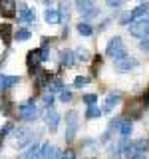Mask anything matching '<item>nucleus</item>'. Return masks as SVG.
Segmentation results:
<instances>
[{
    "label": "nucleus",
    "instance_id": "43",
    "mask_svg": "<svg viewBox=\"0 0 149 159\" xmlns=\"http://www.w3.org/2000/svg\"><path fill=\"white\" fill-rule=\"evenodd\" d=\"M123 0H107V6H111V8H115V6H119Z\"/></svg>",
    "mask_w": 149,
    "mask_h": 159
},
{
    "label": "nucleus",
    "instance_id": "32",
    "mask_svg": "<svg viewBox=\"0 0 149 159\" xmlns=\"http://www.w3.org/2000/svg\"><path fill=\"white\" fill-rule=\"evenodd\" d=\"M84 102L88 103V107H89V106H96L97 96H96V93H86V96H84Z\"/></svg>",
    "mask_w": 149,
    "mask_h": 159
},
{
    "label": "nucleus",
    "instance_id": "22",
    "mask_svg": "<svg viewBox=\"0 0 149 159\" xmlns=\"http://www.w3.org/2000/svg\"><path fill=\"white\" fill-rule=\"evenodd\" d=\"M123 153V147H121V143H111L107 149V155L109 159H119V155Z\"/></svg>",
    "mask_w": 149,
    "mask_h": 159
},
{
    "label": "nucleus",
    "instance_id": "28",
    "mask_svg": "<svg viewBox=\"0 0 149 159\" xmlns=\"http://www.w3.org/2000/svg\"><path fill=\"white\" fill-rule=\"evenodd\" d=\"M103 113V109L102 107H97V106H89L88 107V111H86V117L88 119H96V117H99Z\"/></svg>",
    "mask_w": 149,
    "mask_h": 159
},
{
    "label": "nucleus",
    "instance_id": "7",
    "mask_svg": "<svg viewBox=\"0 0 149 159\" xmlns=\"http://www.w3.org/2000/svg\"><path fill=\"white\" fill-rule=\"evenodd\" d=\"M40 62H42L40 50H30V52H28V56H26V66H28V70H30L32 74H36V72H38Z\"/></svg>",
    "mask_w": 149,
    "mask_h": 159
},
{
    "label": "nucleus",
    "instance_id": "38",
    "mask_svg": "<svg viewBox=\"0 0 149 159\" xmlns=\"http://www.w3.org/2000/svg\"><path fill=\"white\" fill-rule=\"evenodd\" d=\"M76 129L78 127H68L66 129V135H64V137H66V141H72V139L76 137Z\"/></svg>",
    "mask_w": 149,
    "mask_h": 159
},
{
    "label": "nucleus",
    "instance_id": "18",
    "mask_svg": "<svg viewBox=\"0 0 149 159\" xmlns=\"http://www.w3.org/2000/svg\"><path fill=\"white\" fill-rule=\"evenodd\" d=\"M18 82H20V78H18V76H2V84H0V89L14 88Z\"/></svg>",
    "mask_w": 149,
    "mask_h": 159
},
{
    "label": "nucleus",
    "instance_id": "5",
    "mask_svg": "<svg viewBox=\"0 0 149 159\" xmlns=\"http://www.w3.org/2000/svg\"><path fill=\"white\" fill-rule=\"evenodd\" d=\"M18 20L20 22H24V24H32L34 20H36V12L34 10H30L26 4H24V0H18Z\"/></svg>",
    "mask_w": 149,
    "mask_h": 159
},
{
    "label": "nucleus",
    "instance_id": "12",
    "mask_svg": "<svg viewBox=\"0 0 149 159\" xmlns=\"http://www.w3.org/2000/svg\"><path fill=\"white\" fill-rule=\"evenodd\" d=\"M60 62H62L64 68H74V64H76V56H74L72 50H62V54H60Z\"/></svg>",
    "mask_w": 149,
    "mask_h": 159
},
{
    "label": "nucleus",
    "instance_id": "25",
    "mask_svg": "<svg viewBox=\"0 0 149 159\" xmlns=\"http://www.w3.org/2000/svg\"><path fill=\"white\" fill-rule=\"evenodd\" d=\"M78 111H74V109H70V111H66V123L68 127H78Z\"/></svg>",
    "mask_w": 149,
    "mask_h": 159
},
{
    "label": "nucleus",
    "instance_id": "14",
    "mask_svg": "<svg viewBox=\"0 0 149 159\" xmlns=\"http://www.w3.org/2000/svg\"><path fill=\"white\" fill-rule=\"evenodd\" d=\"M147 12H149V4H147V2H141L139 6H135V8L131 10V18H133V20H137V18H143Z\"/></svg>",
    "mask_w": 149,
    "mask_h": 159
},
{
    "label": "nucleus",
    "instance_id": "29",
    "mask_svg": "<svg viewBox=\"0 0 149 159\" xmlns=\"http://www.w3.org/2000/svg\"><path fill=\"white\" fill-rule=\"evenodd\" d=\"M30 30L28 28H20L18 32H14V40H18V42H24V40H30Z\"/></svg>",
    "mask_w": 149,
    "mask_h": 159
},
{
    "label": "nucleus",
    "instance_id": "13",
    "mask_svg": "<svg viewBox=\"0 0 149 159\" xmlns=\"http://www.w3.org/2000/svg\"><path fill=\"white\" fill-rule=\"evenodd\" d=\"M119 98H121L119 93H109V96L106 98V102H103L102 109H103V111H111V109H113V107H115L117 103H119Z\"/></svg>",
    "mask_w": 149,
    "mask_h": 159
},
{
    "label": "nucleus",
    "instance_id": "34",
    "mask_svg": "<svg viewBox=\"0 0 149 159\" xmlns=\"http://www.w3.org/2000/svg\"><path fill=\"white\" fill-rule=\"evenodd\" d=\"M60 99H62L64 103H68V102H72V99H74V96H72L70 89H64V92H60Z\"/></svg>",
    "mask_w": 149,
    "mask_h": 159
},
{
    "label": "nucleus",
    "instance_id": "33",
    "mask_svg": "<svg viewBox=\"0 0 149 159\" xmlns=\"http://www.w3.org/2000/svg\"><path fill=\"white\" fill-rule=\"evenodd\" d=\"M12 127H14V125H12V123H10V121H8V123H4V125L0 127V139H2V137H6L8 133L12 131Z\"/></svg>",
    "mask_w": 149,
    "mask_h": 159
},
{
    "label": "nucleus",
    "instance_id": "16",
    "mask_svg": "<svg viewBox=\"0 0 149 159\" xmlns=\"http://www.w3.org/2000/svg\"><path fill=\"white\" fill-rule=\"evenodd\" d=\"M0 38L4 40V44H10V40H12V26L10 24H0Z\"/></svg>",
    "mask_w": 149,
    "mask_h": 159
},
{
    "label": "nucleus",
    "instance_id": "2",
    "mask_svg": "<svg viewBox=\"0 0 149 159\" xmlns=\"http://www.w3.org/2000/svg\"><path fill=\"white\" fill-rule=\"evenodd\" d=\"M18 117L22 121H34L38 117V107L34 103V99H28V102L20 103L18 106Z\"/></svg>",
    "mask_w": 149,
    "mask_h": 159
},
{
    "label": "nucleus",
    "instance_id": "41",
    "mask_svg": "<svg viewBox=\"0 0 149 159\" xmlns=\"http://www.w3.org/2000/svg\"><path fill=\"white\" fill-rule=\"evenodd\" d=\"M62 159H76V151H74V149H66V151L62 153Z\"/></svg>",
    "mask_w": 149,
    "mask_h": 159
},
{
    "label": "nucleus",
    "instance_id": "15",
    "mask_svg": "<svg viewBox=\"0 0 149 159\" xmlns=\"http://www.w3.org/2000/svg\"><path fill=\"white\" fill-rule=\"evenodd\" d=\"M44 18H46L48 24H58V22H62V18H60V12H58V10H52V8H46V12H44Z\"/></svg>",
    "mask_w": 149,
    "mask_h": 159
},
{
    "label": "nucleus",
    "instance_id": "8",
    "mask_svg": "<svg viewBox=\"0 0 149 159\" xmlns=\"http://www.w3.org/2000/svg\"><path fill=\"white\" fill-rule=\"evenodd\" d=\"M18 8V0H0V14L6 18H12L16 14Z\"/></svg>",
    "mask_w": 149,
    "mask_h": 159
},
{
    "label": "nucleus",
    "instance_id": "45",
    "mask_svg": "<svg viewBox=\"0 0 149 159\" xmlns=\"http://www.w3.org/2000/svg\"><path fill=\"white\" fill-rule=\"evenodd\" d=\"M0 84H2V74H0Z\"/></svg>",
    "mask_w": 149,
    "mask_h": 159
},
{
    "label": "nucleus",
    "instance_id": "44",
    "mask_svg": "<svg viewBox=\"0 0 149 159\" xmlns=\"http://www.w3.org/2000/svg\"><path fill=\"white\" fill-rule=\"evenodd\" d=\"M40 2H42V4H50V2H52V0H40Z\"/></svg>",
    "mask_w": 149,
    "mask_h": 159
},
{
    "label": "nucleus",
    "instance_id": "42",
    "mask_svg": "<svg viewBox=\"0 0 149 159\" xmlns=\"http://www.w3.org/2000/svg\"><path fill=\"white\" fill-rule=\"evenodd\" d=\"M121 121H123V119H111V121H109V131H113V129H119Z\"/></svg>",
    "mask_w": 149,
    "mask_h": 159
},
{
    "label": "nucleus",
    "instance_id": "27",
    "mask_svg": "<svg viewBox=\"0 0 149 159\" xmlns=\"http://www.w3.org/2000/svg\"><path fill=\"white\" fill-rule=\"evenodd\" d=\"M0 111H2V116H10V111H12V103H10L8 98H0Z\"/></svg>",
    "mask_w": 149,
    "mask_h": 159
},
{
    "label": "nucleus",
    "instance_id": "35",
    "mask_svg": "<svg viewBox=\"0 0 149 159\" xmlns=\"http://www.w3.org/2000/svg\"><path fill=\"white\" fill-rule=\"evenodd\" d=\"M88 82H89V80H88L86 76H78L76 80H74V88H84Z\"/></svg>",
    "mask_w": 149,
    "mask_h": 159
},
{
    "label": "nucleus",
    "instance_id": "30",
    "mask_svg": "<svg viewBox=\"0 0 149 159\" xmlns=\"http://www.w3.org/2000/svg\"><path fill=\"white\" fill-rule=\"evenodd\" d=\"M78 32L82 34V36H92L93 30H92V26H89L88 22H79V24H78Z\"/></svg>",
    "mask_w": 149,
    "mask_h": 159
},
{
    "label": "nucleus",
    "instance_id": "23",
    "mask_svg": "<svg viewBox=\"0 0 149 159\" xmlns=\"http://www.w3.org/2000/svg\"><path fill=\"white\" fill-rule=\"evenodd\" d=\"M131 131H133V123L127 121V119H123L121 125H119V133H121V137H129V135H131Z\"/></svg>",
    "mask_w": 149,
    "mask_h": 159
},
{
    "label": "nucleus",
    "instance_id": "17",
    "mask_svg": "<svg viewBox=\"0 0 149 159\" xmlns=\"http://www.w3.org/2000/svg\"><path fill=\"white\" fill-rule=\"evenodd\" d=\"M60 18H62V22L66 24L68 20H70V0H62V2H60Z\"/></svg>",
    "mask_w": 149,
    "mask_h": 159
},
{
    "label": "nucleus",
    "instance_id": "1",
    "mask_svg": "<svg viewBox=\"0 0 149 159\" xmlns=\"http://www.w3.org/2000/svg\"><path fill=\"white\" fill-rule=\"evenodd\" d=\"M106 54H107L109 58H113L115 62H119L121 58H125V56H127V50H125V44H123V40L119 38V36H113V38L107 42Z\"/></svg>",
    "mask_w": 149,
    "mask_h": 159
},
{
    "label": "nucleus",
    "instance_id": "6",
    "mask_svg": "<svg viewBox=\"0 0 149 159\" xmlns=\"http://www.w3.org/2000/svg\"><path fill=\"white\" fill-rule=\"evenodd\" d=\"M40 159H62V153H60V149L56 145H52V143H42Z\"/></svg>",
    "mask_w": 149,
    "mask_h": 159
},
{
    "label": "nucleus",
    "instance_id": "39",
    "mask_svg": "<svg viewBox=\"0 0 149 159\" xmlns=\"http://www.w3.org/2000/svg\"><path fill=\"white\" fill-rule=\"evenodd\" d=\"M40 56H42V62H46V60L50 58V48L42 46V48H40Z\"/></svg>",
    "mask_w": 149,
    "mask_h": 159
},
{
    "label": "nucleus",
    "instance_id": "31",
    "mask_svg": "<svg viewBox=\"0 0 149 159\" xmlns=\"http://www.w3.org/2000/svg\"><path fill=\"white\" fill-rule=\"evenodd\" d=\"M42 103H44V107L50 109L52 107V103H54V93H46V96L42 98Z\"/></svg>",
    "mask_w": 149,
    "mask_h": 159
},
{
    "label": "nucleus",
    "instance_id": "20",
    "mask_svg": "<svg viewBox=\"0 0 149 159\" xmlns=\"http://www.w3.org/2000/svg\"><path fill=\"white\" fill-rule=\"evenodd\" d=\"M40 151H42V145L38 143H32V147L24 153V159H40Z\"/></svg>",
    "mask_w": 149,
    "mask_h": 159
},
{
    "label": "nucleus",
    "instance_id": "9",
    "mask_svg": "<svg viewBox=\"0 0 149 159\" xmlns=\"http://www.w3.org/2000/svg\"><path fill=\"white\" fill-rule=\"evenodd\" d=\"M44 121H46V125L50 131H56L58 129V123H60V113L56 111V109H46V113H44Z\"/></svg>",
    "mask_w": 149,
    "mask_h": 159
},
{
    "label": "nucleus",
    "instance_id": "24",
    "mask_svg": "<svg viewBox=\"0 0 149 159\" xmlns=\"http://www.w3.org/2000/svg\"><path fill=\"white\" fill-rule=\"evenodd\" d=\"M74 56H76L78 62H88V60H89V52H88V48H82V46H79V48L74 50Z\"/></svg>",
    "mask_w": 149,
    "mask_h": 159
},
{
    "label": "nucleus",
    "instance_id": "10",
    "mask_svg": "<svg viewBox=\"0 0 149 159\" xmlns=\"http://www.w3.org/2000/svg\"><path fill=\"white\" fill-rule=\"evenodd\" d=\"M76 8H78L79 14H84V16L89 14V12H93V10H97L93 0H76Z\"/></svg>",
    "mask_w": 149,
    "mask_h": 159
},
{
    "label": "nucleus",
    "instance_id": "40",
    "mask_svg": "<svg viewBox=\"0 0 149 159\" xmlns=\"http://www.w3.org/2000/svg\"><path fill=\"white\" fill-rule=\"evenodd\" d=\"M139 50H141V52H147V54H149V38H143L141 42H139Z\"/></svg>",
    "mask_w": 149,
    "mask_h": 159
},
{
    "label": "nucleus",
    "instance_id": "19",
    "mask_svg": "<svg viewBox=\"0 0 149 159\" xmlns=\"http://www.w3.org/2000/svg\"><path fill=\"white\" fill-rule=\"evenodd\" d=\"M34 80H36V86H38V88H42V86H48V82H50L52 78H50L46 72H42V70H38V72L34 74Z\"/></svg>",
    "mask_w": 149,
    "mask_h": 159
},
{
    "label": "nucleus",
    "instance_id": "37",
    "mask_svg": "<svg viewBox=\"0 0 149 159\" xmlns=\"http://www.w3.org/2000/svg\"><path fill=\"white\" fill-rule=\"evenodd\" d=\"M119 22H121V24H129V26H131V22H133L131 12H123V14H121V18H119Z\"/></svg>",
    "mask_w": 149,
    "mask_h": 159
},
{
    "label": "nucleus",
    "instance_id": "4",
    "mask_svg": "<svg viewBox=\"0 0 149 159\" xmlns=\"http://www.w3.org/2000/svg\"><path fill=\"white\" fill-rule=\"evenodd\" d=\"M129 34L135 38H149V18L147 20H139V22L129 26Z\"/></svg>",
    "mask_w": 149,
    "mask_h": 159
},
{
    "label": "nucleus",
    "instance_id": "36",
    "mask_svg": "<svg viewBox=\"0 0 149 159\" xmlns=\"http://www.w3.org/2000/svg\"><path fill=\"white\" fill-rule=\"evenodd\" d=\"M135 147L139 149V151L145 153V151H147V147H149V139H139V141H135Z\"/></svg>",
    "mask_w": 149,
    "mask_h": 159
},
{
    "label": "nucleus",
    "instance_id": "11",
    "mask_svg": "<svg viewBox=\"0 0 149 159\" xmlns=\"http://www.w3.org/2000/svg\"><path fill=\"white\" fill-rule=\"evenodd\" d=\"M137 66V60L135 58H131V56H125V58H121L117 62V72H129V70H133Z\"/></svg>",
    "mask_w": 149,
    "mask_h": 159
},
{
    "label": "nucleus",
    "instance_id": "3",
    "mask_svg": "<svg viewBox=\"0 0 149 159\" xmlns=\"http://www.w3.org/2000/svg\"><path fill=\"white\" fill-rule=\"evenodd\" d=\"M32 131H30L28 127H18L14 129V145H16L18 149H24L26 145H32Z\"/></svg>",
    "mask_w": 149,
    "mask_h": 159
},
{
    "label": "nucleus",
    "instance_id": "21",
    "mask_svg": "<svg viewBox=\"0 0 149 159\" xmlns=\"http://www.w3.org/2000/svg\"><path fill=\"white\" fill-rule=\"evenodd\" d=\"M143 107H145L143 99H139V102H131V103L127 106V113H131V116H139Z\"/></svg>",
    "mask_w": 149,
    "mask_h": 159
},
{
    "label": "nucleus",
    "instance_id": "26",
    "mask_svg": "<svg viewBox=\"0 0 149 159\" xmlns=\"http://www.w3.org/2000/svg\"><path fill=\"white\" fill-rule=\"evenodd\" d=\"M48 89H50V93H54V92H64V84L60 82L58 78H54V80H50V82H48Z\"/></svg>",
    "mask_w": 149,
    "mask_h": 159
}]
</instances>
